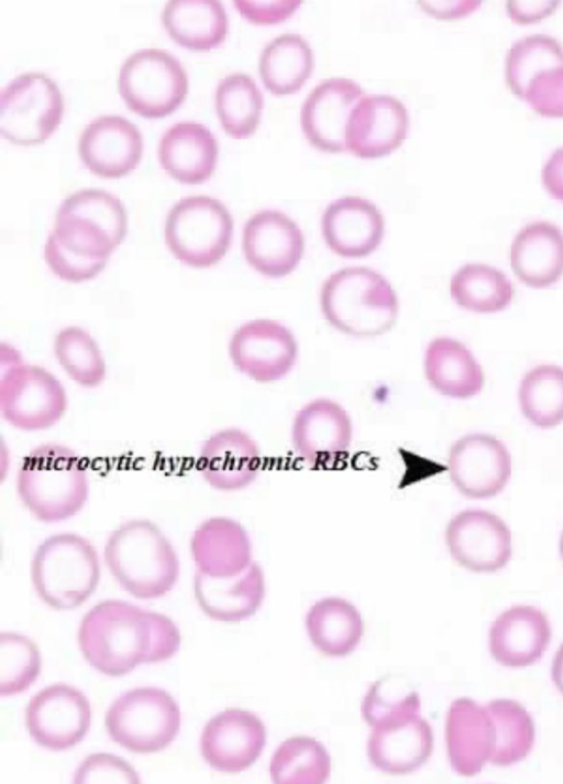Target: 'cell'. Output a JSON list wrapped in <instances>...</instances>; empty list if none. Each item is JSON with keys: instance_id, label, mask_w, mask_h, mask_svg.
I'll list each match as a JSON object with an SVG mask.
<instances>
[{"instance_id": "5", "label": "cell", "mask_w": 563, "mask_h": 784, "mask_svg": "<svg viewBox=\"0 0 563 784\" xmlns=\"http://www.w3.org/2000/svg\"><path fill=\"white\" fill-rule=\"evenodd\" d=\"M325 319L352 336L385 334L396 323L398 300L390 283L368 268L351 266L332 273L320 295Z\"/></svg>"}, {"instance_id": "40", "label": "cell", "mask_w": 563, "mask_h": 784, "mask_svg": "<svg viewBox=\"0 0 563 784\" xmlns=\"http://www.w3.org/2000/svg\"><path fill=\"white\" fill-rule=\"evenodd\" d=\"M563 66V46L552 36L533 34L512 44L506 57L508 88L523 99L529 81L543 70Z\"/></svg>"}, {"instance_id": "38", "label": "cell", "mask_w": 563, "mask_h": 784, "mask_svg": "<svg viewBox=\"0 0 563 784\" xmlns=\"http://www.w3.org/2000/svg\"><path fill=\"white\" fill-rule=\"evenodd\" d=\"M522 414L540 428L563 422V368L540 364L528 371L519 386Z\"/></svg>"}, {"instance_id": "21", "label": "cell", "mask_w": 563, "mask_h": 784, "mask_svg": "<svg viewBox=\"0 0 563 784\" xmlns=\"http://www.w3.org/2000/svg\"><path fill=\"white\" fill-rule=\"evenodd\" d=\"M78 151L85 166L106 178H119L139 164L142 135L135 124L120 116H102L82 131Z\"/></svg>"}, {"instance_id": "50", "label": "cell", "mask_w": 563, "mask_h": 784, "mask_svg": "<svg viewBox=\"0 0 563 784\" xmlns=\"http://www.w3.org/2000/svg\"><path fill=\"white\" fill-rule=\"evenodd\" d=\"M560 554H561V556H562V558H563V533H562L561 538H560Z\"/></svg>"}, {"instance_id": "39", "label": "cell", "mask_w": 563, "mask_h": 784, "mask_svg": "<svg viewBox=\"0 0 563 784\" xmlns=\"http://www.w3.org/2000/svg\"><path fill=\"white\" fill-rule=\"evenodd\" d=\"M486 709L495 728L490 762L506 766L525 759L534 742V723L525 707L515 700L496 699Z\"/></svg>"}, {"instance_id": "14", "label": "cell", "mask_w": 563, "mask_h": 784, "mask_svg": "<svg viewBox=\"0 0 563 784\" xmlns=\"http://www.w3.org/2000/svg\"><path fill=\"white\" fill-rule=\"evenodd\" d=\"M229 352L239 371L256 382L268 383L282 379L292 369L298 346L284 325L256 319L235 330Z\"/></svg>"}, {"instance_id": "42", "label": "cell", "mask_w": 563, "mask_h": 784, "mask_svg": "<svg viewBox=\"0 0 563 784\" xmlns=\"http://www.w3.org/2000/svg\"><path fill=\"white\" fill-rule=\"evenodd\" d=\"M41 672V654L31 640L12 633L0 635V694L11 696L27 689Z\"/></svg>"}, {"instance_id": "27", "label": "cell", "mask_w": 563, "mask_h": 784, "mask_svg": "<svg viewBox=\"0 0 563 784\" xmlns=\"http://www.w3.org/2000/svg\"><path fill=\"white\" fill-rule=\"evenodd\" d=\"M551 639L547 616L532 606H514L499 614L489 631L493 657L505 666L534 663Z\"/></svg>"}, {"instance_id": "23", "label": "cell", "mask_w": 563, "mask_h": 784, "mask_svg": "<svg viewBox=\"0 0 563 784\" xmlns=\"http://www.w3.org/2000/svg\"><path fill=\"white\" fill-rule=\"evenodd\" d=\"M385 222L371 202L345 196L331 203L322 216V233L328 247L345 258L371 254L380 244Z\"/></svg>"}, {"instance_id": "4", "label": "cell", "mask_w": 563, "mask_h": 784, "mask_svg": "<svg viewBox=\"0 0 563 784\" xmlns=\"http://www.w3.org/2000/svg\"><path fill=\"white\" fill-rule=\"evenodd\" d=\"M16 490L23 504L42 522H58L75 515L88 498L86 469L70 448L47 443L22 460Z\"/></svg>"}, {"instance_id": "16", "label": "cell", "mask_w": 563, "mask_h": 784, "mask_svg": "<svg viewBox=\"0 0 563 784\" xmlns=\"http://www.w3.org/2000/svg\"><path fill=\"white\" fill-rule=\"evenodd\" d=\"M265 740V726L255 714L230 708L207 722L200 750L206 762L216 770L238 773L257 760Z\"/></svg>"}, {"instance_id": "24", "label": "cell", "mask_w": 563, "mask_h": 784, "mask_svg": "<svg viewBox=\"0 0 563 784\" xmlns=\"http://www.w3.org/2000/svg\"><path fill=\"white\" fill-rule=\"evenodd\" d=\"M261 464V451L255 440L242 429L227 428L205 442L198 465L211 487L236 491L255 480Z\"/></svg>"}, {"instance_id": "22", "label": "cell", "mask_w": 563, "mask_h": 784, "mask_svg": "<svg viewBox=\"0 0 563 784\" xmlns=\"http://www.w3.org/2000/svg\"><path fill=\"white\" fill-rule=\"evenodd\" d=\"M352 422L339 403L317 399L301 407L292 422L295 451L307 462L319 465L344 455L352 442Z\"/></svg>"}, {"instance_id": "37", "label": "cell", "mask_w": 563, "mask_h": 784, "mask_svg": "<svg viewBox=\"0 0 563 784\" xmlns=\"http://www.w3.org/2000/svg\"><path fill=\"white\" fill-rule=\"evenodd\" d=\"M263 105L261 90L246 74H231L218 85L217 113L224 131L235 139L247 138L255 132Z\"/></svg>"}, {"instance_id": "1", "label": "cell", "mask_w": 563, "mask_h": 784, "mask_svg": "<svg viewBox=\"0 0 563 784\" xmlns=\"http://www.w3.org/2000/svg\"><path fill=\"white\" fill-rule=\"evenodd\" d=\"M126 211L119 198L101 189H82L65 198L44 258L62 280L79 283L93 279L126 235Z\"/></svg>"}, {"instance_id": "12", "label": "cell", "mask_w": 563, "mask_h": 784, "mask_svg": "<svg viewBox=\"0 0 563 784\" xmlns=\"http://www.w3.org/2000/svg\"><path fill=\"white\" fill-rule=\"evenodd\" d=\"M90 717V705L84 694L71 686L55 684L32 697L25 711V723L37 744L62 751L84 739Z\"/></svg>"}, {"instance_id": "28", "label": "cell", "mask_w": 563, "mask_h": 784, "mask_svg": "<svg viewBox=\"0 0 563 784\" xmlns=\"http://www.w3.org/2000/svg\"><path fill=\"white\" fill-rule=\"evenodd\" d=\"M195 597L202 611L212 619L238 622L253 616L265 597V578L261 566L251 565L240 575L212 578L199 570L195 576Z\"/></svg>"}, {"instance_id": "15", "label": "cell", "mask_w": 563, "mask_h": 784, "mask_svg": "<svg viewBox=\"0 0 563 784\" xmlns=\"http://www.w3.org/2000/svg\"><path fill=\"white\" fill-rule=\"evenodd\" d=\"M450 478L465 497L487 499L506 486L511 458L504 443L492 435L470 434L457 439L448 457Z\"/></svg>"}, {"instance_id": "47", "label": "cell", "mask_w": 563, "mask_h": 784, "mask_svg": "<svg viewBox=\"0 0 563 784\" xmlns=\"http://www.w3.org/2000/svg\"><path fill=\"white\" fill-rule=\"evenodd\" d=\"M542 183L549 194L563 202V146L550 156L542 170Z\"/></svg>"}, {"instance_id": "17", "label": "cell", "mask_w": 563, "mask_h": 784, "mask_svg": "<svg viewBox=\"0 0 563 784\" xmlns=\"http://www.w3.org/2000/svg\"><path fill=\"white\" fill-rule=\"evenodd\" d=\"M242 247L250 265L268 277H283L299 264L305 238L297 226L278 210H262L244 226Z\"/></svg>"}, {"instance_id": "19", "label": "cell", "mask_w": 563, "mask_h": 784, "mask_svg": "<svg viewBox=\"0 0 563 784\" xmlns=\"http://www.w3.org/2000/svg\"><path fill=\"white\" fill-rule=\"evenodd\" d=\"M408 122L407 109L397 98L389 95L363 97L347 122L346 150L362 159L390 154L405 141Z\"/></svg>"}, {"instance_id": "32", "label": "cell", "mask_w": 563, "mask_h": 784, "mask_svg": "<svg viewBox=\"0 0 563 784\" xmlns=\"http://www.w3.org/2000/svg\"><path fill=\"white\" fill-rule=\"evenodd\" d=\"M162 21L175 42L195 51L216 47L228 33V18L217 0L168 1Z\"/></svg>"}, {"instance_id": "3", "label": "cell", "mask_w": 563, "mask_h": 784, "mask_svg": "<svg viewBox=\"0 0 563 784\" xmlns=\"http://www.w3.org/2000/svg\"><path fill=\"white\" fill-rule=\"evenodd\" d=\"M104 560L119 584L140 599L164 596L179 575L174 547L150 520H131L114 530L104 546Z\"/></svg>"}, {"instance_id": "25", "label": "cell", "mask_w": 563, "mask_h": 784, "mask_svg": "<svg viewBox=\"0 0 563 784\" xmlns=\"http://www.w3.org/2000/svg\"><path fill=\"white\" fill-rule=\"evenodd\" d=\"M445 742L455 772L463 776L479 773L495 744V728L486 707L471 698L453 700L446 714Z\"/></svg>"}, {"instance_id": "29", "label": "cell", "mask_w": 563, "mask_h": 784, "mask_svg": "<svg viewBox=\"0 0 563 784\" xmlns=\"http://www.w3.org/2000/svg\"><path fill=\"white\" fill-rule=\"evenodd\" d=\"M510 265L526 285L548 287L563 275V232L540 220L526 225L510 247Z\"/></svg>"}, {"instance_id": "48", "label": "cell", "mask_w": 563, "mask_h": 784, "mask_svg": "<svg viewBox=\"0 0 563 784\" xmlns=\"http://www.w3.org/2000/svg\"><path fill=\"white\" fill-rule=\"evenodd\" d=\"M479 2L475 1H418L420 8L438 19H454L468 14Z\"/></svg>"}, {"instance_id": "36", "label": "cell", "mask_w": 563, "mask_h": 784, "mask_svg": "<svg viewBox=\"0 0 563 784\" xmlns=\"http://www.w3.org/2000/svg\"><path fill=\"white\" fill-rule=\"evenodd\" d=\"M331 759L324 745L311 737L296 736L274 752L269 773L276 784H320L329 777Z\"/></svg>"}, {"instance_id": "41", "label": "cell", "mask_w": 563, "mask_h": 784, "mask_svg": "<svg viewBox=\"0 0 563 784\" xmlns=\"http://www.w3.org/2000/svg\"><path fill=\"white\" fill-rule=\"evenodd\" d=\"M57 361L79 385L95 388L106 377V362L95 339L82 328L69 326L55 337Z\"/></svg>"}, {"instance_id": "2", "label": "cell", "mask_w": 563, "mask_h": 784, "mask_svg": "<svg viewBox=\"0 0 563 784\" xmlns=\"http://www.w3.org/2000/svg\"><path fill=\"white\" fill-rule=\"evenodd\" d=\"M78 642L86 661L109 676H121L142 663L172 657L180 633L164 614L121 600H104L81 620Z\"/></svg>"}, {"instance_id": "6", "label": "cell", "mask_w": 563, "mask_h": 784, "mask_svg": "<svg viewBox=\"0 0 563 784\" xmlns=\"http://www.w3.org/2000/svg\"><path fill=\"white\" fill-rule=\"evenodd\" d=\"M31 576L38 597L57 610L74 609L96 590L100 578L98 554L85 537L60 533L36 548Z\"/></svg>"}, {"instance_id": "34", "label": "cell", "mask_w": 563, "mask_h": 784, "mask_svg": "<svg viewBox=\"0 0 563 784\" xmlns=\"http://www.w3.org/2000/svg\"><path fill=\"white\" fill-rule=\"evenodd\" d=\"M313 69V53L308 42L295 33L283 34L269 42L260 57V75L274 95L297 92Z\"/></svg>"}, {"instance_id": "44", "label": "cell", "mask_w": 563, "mask_h": 784, "mask_svg": "<svg viewBox=\"0 0 563 784\" xmlns=\"http://www.w3.org/2000/svg\"><path fill=\"white\" fill-rule=\"evenodd\" d=\"M523 100L540 116L563 118V66L543 70L532 78Z\"/></svg>"}, {"instance_id": "35", "label": "cell", "mask_w": 563, "mask_h": 784, "mask_svg": "<svg viewBox=\"0 0 563 784\" xmlns=\"http://www.w3.org/2000/svg\"><path fill=\"white\" fill-rule=\"evenodd\" d=\"M450 292L459 306L476 313L503 311L515 295V288L504 272L482 263L460 268L451 279Z\"/></svg>"}, {"instance_id": "26", "label": "cell", "mask_w": 563, "mask_h": 784, "mask_svg": "<svg viewBox=\"0 0 563 784\" xmlns=\"http://www.w3.org/2000/svg\"><path fill=\"white\" fill-rule=\"evenodd\" d=\"M190 551L198 570L212 578L238 576L251 565L247 532L239 522L224 516L203 521L191 536Z\"/></svg>"}, {"instance_id": "49", "label": "cell", "mask_w": 563, "mask_h": 784, "mask_svg": "<svg viewBox=\"0 0 563 784\" xmlns=\"http://www.w3.org/2000/svg\"><path fill=\"white\" fill-rule=\"evenodd\" d=\"M552 679L563 693V644L558 650L552 664Z\"/></svg>"}, {"instance_id": "18", "label": "cell", "mask_w": 563, "mask_h": 784, "mask_svg": "<svg viewBox=\"0 0 563 784\" xmlns=\"http://www.w3.org/2000/svg\"><path fill=\"white\" fill-rule=\"evenodd\" d=\"M363 95L361 86L347 78H330L316 86L300 113V124L308 141L325 152L345 151L347 122Z\"/></svg>"}, {"instance_id": "9", "label": "cell", "mask_w": 563, "mask_h": 784, "mask_svg": "<svg viewBox=\"0 0 563 784\" xmlns=\"http://www.w3.org/2000/svg\"><path fill=\"white\" fill-rule=\"evenodd\" d=\"M106 727L111 739L121 747L136 753H154L176 738L180 710L164 689L135 688L111 705Z\"/></svg>"}, {"instance_id": "31", "label": "cell", "mask_w": 563, "mask_h": 784, "mask_svg": "<svg viewBox=\"0 0 563 784\" xmlns=\"http://www.w3.org/2000/svg\"><path fill=\"white\" fill-rule=\"evenodd\" d=\"M424 374L439 393L467 399L484 385V372L473 353L462 342L449 338L433 339L424 355Z\"/></svg>"}, {"instance_id": "11", "label": "cell", "mask_w": 563, "mask_h": 784, "mask_svg": "<svg viewBox=\"0 0 563 784\" xmlns=\"http://www.w3.org/2000/svg\"><path fill=\"white\" fill-rule=\"evenodd\" d=\"M119 90L126 106L144 118H163L184 101L188 79L180 63L157 48L135 52L123 63Z\"/></svg>"}, {"instance_id": "30", "label": "cell", "mask_w": 563, "mask_h": 784, "mask_svg": "<svg viewBox=\"0 0 563 784\" xmlns=\"http://www.w3.org/2000/svg\"><path fill=\"white\" fill-rule=\"evenodd\" d=\"M158 159L162 167L176 181L200 184L216 168L218 143L205 126L192 121L179 122L163 134Z\"/></svg>"}, {"instance_id": "10", "label": "cell", "mask_w": 563, "mask_h": 784, "mask_svg": "<svg viewBox=\"0 0 563 784\" xmlns=\"http://www.w3.org/2000/svg\"><path fill=\"white\" fill-rule=\"evenodd\" d=\"M63 110L55 81L42 73L22 74L1 91V134L13 144H40L59 126Z\"/></svg>"}, {"instance_id": "43", "label": "cell", "mask_w": 563, "mask_h": 784, "mask_svg": "<svg viewBox=\"0 0 563 784\" xmlns=\"http://www.w3.org/2000/svg\"><path fill=\"white\" fill-rule=\"evenodd\" d=\"M420 696L406 679L386 675L375 682L362 703V716L373 727L375 723L410 711H420Z\"/></svg>"}, {"instance_id": "7", "label": "cell", "mask_w": 563, "mask_h": 784, "mask_svg": "<svg viewBox=\"0 0 563 784\" xmlns=\"http://www.w3.org/2000/svg\"><path fill=\"white\" fill-rule=\"evenodd\" d=\"M67 396L46 369L25 364L11 346H1L0 409L12 426L23 431L52 427L64 415Z\"/></svg>"}, {"instance_id": "33", "label": "cell", "mask_w": 563, "mask_h": 784, "mask_svg": "<svg viewBox=\"0 0 563 784\" xmlns=\"http://www.w3.org/2000/svg\"><path fill=\"white\" fill-rule=\"evenodd\" d=\"M306 628L312 644L324 655L333 657L351 653L364 632L360 611L339 597L316 601L307 613Z\"/></svg>"}, {"instance_id": "20", "label": "cell", "mask_w": 563, "mask_h": 784, "mask_svg": "<svg viewBox=\"0 0 563 784\" xmlns=\"http://www.w3.org/2000/svg\"><path fill=\"white\" fill-rule=\"evenodd\" d=\"M433 733L419 712L382 720L372 727L367 755L372 764L388 774H408L431 755Z\"/></svg>"}, {"instance_id": "45", "label": "cell", "mask_w": 563, "mask_h": 784, "mask_svg": "<svg viewBox=\"0 0 563 784\" xmlns=\"http://www.w3.org/2000/svg\"><path fill=\"white\" fill-rule=\"evenodd\" d=\"M75 783H140L134 769L124 760L107 754H92L75 774Z\"/></svg>"}, {"instance_id": "8", "label": "cell", "mask_w": 563, "mask_h": 784, "mask_svg": "<svg viewBox=\"0 0 563 784\" xmlns=\"http://www.w3.org/2000/svg\"><path fill=\"white\" fill-rule=\"evenodd\" d=\"M164 232L166 244L177 260L194 268H209L227 253L233 220L220 200L189 196L172 207Z\"/></svg>"}, {"instance_id": "46", "label": "cell", "mask_w": 563, "mask_h": 784, "mask_svg": "<svg viewBox=\"0 0 563 784\" xmlns=\"http://www.w3.org/2000/svg\"><path fill=\"white\" fill-rule=\"evenodd\" d=\"M235 8L242 17L255 24H275L290 18L301 1L235 0Z\"/></svg>"}, {"instance_id": "13", "label": "cell", "mask_w": 563, "mask_h": 784, "mask_svg": "<svg viewBox=\"0 0 563 784\" xmlns=\"http://www.w3.org/2000/svg\"><path fill=\"white\" fill-rule=\"evenodd\" d=\"M445 542L453 559L477 573H493L511 556V534L506 523L485 510H464L445 529Z\"/></svg>"}]
</instances>
